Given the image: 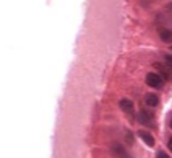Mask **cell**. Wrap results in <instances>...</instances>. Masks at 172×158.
I'll use <instances>...</instances> for the list:
<instances>
[{
  "instance_id": "cell-15",
  "label": "cell",
  "mask_w": 172,
  "mask_h": 158,
  "mask_svg": "<svg viewBox=\"0 0 172 158\" xmlns=\"http://www.w3.org/2000/svg\"><path fill=\"white\" fill-rule=\"evenodd\" d=\"M171 8H172V5H171Z\"/></svg>"
},
{
  "instance_id": "cell-8",
  "label": "cell",
  "mask_w": 172,
  "mask_h": 158,
  "mask_svg": "<svg viewBox=\"0 0 172 158\" xmlns=\"http://www.w3.org/2000/svg\"><path fill=\"white\" fill-rule=\"evenodd\" d=\"M160 37L163 42H172V29H164V28H160Z\"/></svg>"
},
{
  "instance_id": "cell-9",
  "label": "cell",
  "mask_w": 172,
  "mask_h": 158,
  "mask_svg": "<svg viewBox=\"0 0 172 158\" xmlns=\"http://www.w3.org/2000/svg\"><path fill=\"white\" fill-rule=\"evenodd\" d=\"M155 158H169V155H168L166 152H163V150H158L157 155H155Z\"/></svg>"
},
{
  "instance_id": "cell-7",
  "label": "cell",
  "mask_w": 172,
  "mask_h": 158,
  "mask_svg": "<svg viewBox=\"0 0 172 158\" xmlns=\"http://www.w3.org/2000/svg\"><path fill=\"white\" fill-rule=\"evenodd\" d=\"M120 107H121V110H124L126 113H130V112H133V101H130V99H121L120 101Z\"/></svg>"
},
{
  "instance_id": "cell-1",
  "label": "cell",
  "mask_w": 172,
  "mask_h": 158,
  "mask_svg": "<svg viewBox=\"0 0 172 158\" xmlns=\"http://www.w3.org/2000/svg\"><path fill=\"white\" fill-rule=\"evenodd\" d=\"M138 121H140V124L148 126L150 129L155 127V115H153V112H150V110H141V112L138 113Z\"/></svg>"
},
{
  "instance_id": "cell-5",
  "label": "cell",
  "mask_w": 172,
  "mask_h": 158,
  "mask_svg": "<svg viewBox=\"0 0 172 158\" xmlns=\"http://www.w3.org/2000/svg\"><path fill=\"white\" fill-rule=\"evenodd\" d=\"M112 152H113L115 155H118L120 158H130L129 154L126 152V149H124L123 146H120V144H113V146H112Z\"/></svg>"
},
{
  "instance_id": "cell-13",
  "label": "cell",
  "mask_w": 172,
  "mask_h": 158,
  "mask_svg": "<svg viewBox=\"0 0 172 158\" xmlns=\"http://www.w3.org/2000/svg\"><path fill=\"white\" fill-rule=\"evenodd\" d=\"M169 126H171V127H172V118H171V123H169Z\"/></svg>"
},
{
  "instance_id": "cell-6",
  "label": "cell",
  "mask_w": 172,
  "mask_h": 158,
  "mask_svg": "<svg viewBox=\"0 0 172 158\" xmlns=\"http://www.w3.org/2000/svg\"><path fill=\"white\" fill-rule=\"evenodd\" d=\"M144 101H146V104L149 105V107H157L158 105V96L155 95V93H148L146 96H144Z\"/></svg>"
},
{
  "instance_id": "cell-12",
  "label": "cell",
  "mask_w": 172,
  "mask_h": 158,
  "mask_svg": "<svg viewBox=\"0 0 172 158\" xmlns=\"http://www.w3.org/2000/svg\"><path fill=\"white\" fill-rule=\"evenodd\" d=\"M127 141H129V144H132V136H130V133H127Z\"/></svg>"
},
{
  "instance_id": "cell-10",
  "label": "cell",
  "mask_w": 172,
  "mask_h": 158,
  "mask_svg": "<svg viewBox=\"0 0 172 158\" xmlns=\"http://www.w3.org/2000/svg\"><path fill=\"white\" fill-rule=\"evenodd\" d=\"M164 59H166V64H168L169 67H172V56L171 54H164Z\"/></svg>"
},
{
  "instance_id": "cell-2",
  "label": "cell",
  "mask_w": 172,
  "mask_h": 158,
  "mask_svg": "<svg viewBox=\"0 0 172 158\" xmlns=\"http://www.w3.org/2000/svg\"><path fill=\"white\" fill-rule=\"evenodd\" d=\"M146 82L153 88H163V78L158 73H149L146 76Z\"/></svg>"
},
{
  "instance_id": "cell-4",
  "label": "cell",
  "mask_w": 172,
  "mask_h": 158,
  "mask_svg": "<svg viewBox=\"0 0 172 158\" xmlns=\"http://www.w3.org/2000/svg\"><path fill=\"white\" fill-rule=\"evenodd\" d=\"M138 135H140V138L148 144L149 147H153V144H155V140H153V136L149 133V132H146V130H140L138 132Z\"/></svg>"
},
{
  "instance_id": "cell-11",
  "label": "cell",
  "mask_w": 172,
  "mask_h": 158,
  "mask_svg": "<svg viewBox=\"0 0 172 158\" xmlns=\"http://www.w3.org/2000/svg\"><path fill=\"white\" fill-rule=\"evenodd\" d=\"M168 147H169V150L172 152V138L169 140V141H168Z\"/></svg>"
},
{
  "instance_id": "cell-14",
  "label": "cell",
  "mask_w": 172,
  "mask_h": 158,
  "mask_svg": "<svg viewBox=\"0 0 172 158\" xmlns=\"http://www.w3.org/2000/svg\"><path fill=\"white\" fill-rule=\"evenodd\" d=\"M171 51H172V45H171Z\"/></svg>"
},
{
  "instance_id": "cell-3",
  "label": "cell",
  "mask_w": 172,
  "mask_h": 158,
  "mask_svg": "<svg viewBox=\"0 0 172 158\" xmlns=\"http://www.w3.org/2000/svg\"><path fill=\"white\" fill-rule=\"evenodd\" d=\"M153 67L158 68V71H161L160 76H163L166 81H171L172 79V67H169V65H163V64H158V62H155Z\"/></svg>"
}]
</instances>
